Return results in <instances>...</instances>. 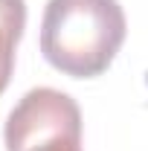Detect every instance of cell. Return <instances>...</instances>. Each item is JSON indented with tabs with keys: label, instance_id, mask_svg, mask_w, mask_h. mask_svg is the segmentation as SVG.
I'll return each mask as SVG.
<instances>
[{
	"label": "cell",
	"instance_id": "3957f363",
	"mask_svg": "<svg viewBox=\"0 0 148 151\" xmlns=\"http://www.w3.org/2000/svg\"><path fill=\"white\" fill-rule=\"evenodd\" d=\"M26 26L23 0H0V93L9 87L15 70V50Z\"/></svg>",
	"mask_w": 148,
	"mask_h": 151
},
{
	"label": "cell",
	"instance_id": "6da1fadb",
	"mask_svg": "<svg viewBox=\"0 0 148 151\" xmlns=\"http://www.w3.org/2000/svg\"><path fill=\"white\" fill-rule=\"evenodd\" d=\"M125 41L116 0H50L41 20V52L58 73L93 78L105 73Z\"/></svg>",
	"mask_w": 148,
	"mask_h": 151
},
{
	"label": "cell",
	"instance_id": "7a4b0ae2",
	"mask_svg": "<svg viewBox=\"0 0 148 151\" xmlns=\"http://www.w3.org/2000/svg\"><path fill=\"white\" fill-rule=\"evenodd\" d=\"M6 151H81V111L55 87H35L6 119Z\"/></svg>",
	"mask_w": 148,
	"mask_h": 151
}]
</instances>
